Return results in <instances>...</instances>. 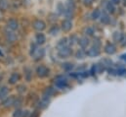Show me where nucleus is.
<instances>
[{
	"mask_svg": "<svg viewBox=\"0 0 126 117\" xmlns=\"http://www.w3.org/2000/svg\"><path fill=\"white\" fill-rule=\"evenodd\" d=\"M100 19H101V22H102L103 24H109V23H110V16H109V14H108L107 12H105V11H104V12H102Z\"/></svg>",
	"mask_w": 126,
	"mask_h": 117,
	"instance_id": "nucleus-12",
	"label": "nucleus"
},
{
	"mask_svg": "<svg viewBox=\"0 0 126 117\" xmlns=\"http://www.w3.org/2000/svg\"><path fill=\"white\" fill-rule=\"evenodd\" d=\"M55 81H56V86L59 88H64L67 87V83H66L65 79L63 77H62V76L57 77L55 79Z\"/></svg>",
	"mask_w": 126,
	"mask_h": 117,
	"instance_id": "nucleus-5",
	"label": "nucleus"
},
{
	"mask_svg": "<svg viewBox=\"0 0 126 117\" xmlns=\"http://www.w3.org/2000/svg\"><path fill=\"white\" fill-rule=\"evenodd\" d=\"M44 49L43 48H40L38 47L36 44H32V49H31V55H32L33 58L35 60H39L44 56Z\"/></svg>",
	"mask_w": 126,
	"mask_h": 117,
	"instance_id": "nucleus-1",
	"label": "nucleus"
},
{
	"mask_svg": "<svg viewBox=\"0 0 126 117\" xmlns=\"http://www.w3.org/2000/svg\"><path fill=\"white\" fill-rule=\"evenodd\" d=\"M63 68L65 71H70L71 69H73V64L72 63H64L63 64Z\"/></svg>",
	"mask_w": 126,
	"mask_h": 117,
	"instance_id": "nucleus-25",
	"label": "nucleus"
},
{
	"mask_svg": "<svg viewBox=\"0 0 126 117\" xmlns=\"http://www.w3.org/2000/svg\"><path fill=\"white\" fill-rule=\"evenodd\" d=\"M53 93H54V89H53V88H47L46 90L44 91V96H43V97H48V98H49V96H51Z\"/></svg>",
	"mask_w": 126,
	"mask_h": 117,
	"instance_id": "nucleus-22",
	"label": "nucleus"
},
{
	"mask_svg": "<svg viewBox=\"0 0 126 117\" xmlns=\"http://www.w3.org/2000/svg\"><path fill=\"white\" fill-rule=\"evenodd\" d=\"M32 26H33V29L38 30V31H42L43 29H45V28H46V24L42 20H36V21H34L33 24H32Z\"/></svg>",
	"mask_w": 126,
	"mask_h": 117,
	"instance_id": "nucleus-4",
	"label": "nucleus"
},
{
	"mask_svg": "<svg viewBox=\"0 0 126 117\" xmlns=\"http://www.w3.org/2000/svg\"><path fill=\"white\" fill-rule=\"evenodd\" d=\"M73 12H74V10H72V9H68V8H65L64 16L67 18V20L72 19V17H73Z\"/></svg>",
	"mask_w": 126,
	"mask_h": 117,
	"instance_id": "nucleus-19",
	"label": "nucleus"
},
{
	"mask_svg": "<svg viewBox=\"0 0 126 117\" xmlns=\"http://www.w3.org/2000/svg\"><path fill=\"white\" fill-rule=\"evenodd\" d=\"M85 55H86V52L83 51V50H78V51L76 52V58H78V59L84 58Z\"/></svg>",
	"mask_w": 126,
	"mask_h": 117,
	"instance_id": "nucleus-28",
	"label": "nucleus"
},
{
	"mask_svg": "<svg viewBox=\"0 0 126 117\" xmlns=\"http://www.w3.org/2000/svg\"><path fill=\"white\" fill-rule=\"evenodd\" d=\"M49 102H50V100H49L48 97H43L42 100L39 102V107H40V108H46V107L48 106Z\"/></svg>",
	"mask_w": 126,
	"mask_h": 117,
	"instance_id": "nucleus-17",
	"label": "nucleus"
},
{
	"mask_svg": "<svg viewBox=\"0 0 126 117\" xmlns=\"http://www.w3.org/2000/svg\"><path fill=\"white\" fill-rule=\"evenodd\" d=\"M58 48L59 49H61V48H63V47H65V46H67V39L65 38V37H63L62 38L59 42H58Z\"/></svg>",
	"mask_w": 126,
	"mask_h": 117,
	"instance_id": "nucleus-20",
	"label": "nucleus"
},
{
	"mask_svg": "<svg viewBox=\"0 0 126 117\" xmlns=\"http://www.w3.org/2000/svg\"><path fill=\"white\" fill-rule=\"evenodd\" d=\"M78 43H79V45H80L82 48H85V47H87V46L89 45V43H90V40L88 39V37H86V36H83V37L79 38V40H78Z\"/></svg>",
	"mask_w": 126,
	"mask_h": 117,
	"instance_id": "nucleus-11",
	"label": "nucleus"
},
{
	"mask_svg": "<svg viewBox=\"0 0 126 117\" xmlns=\"http://www.w3.org/2000/svg\"><path fill=\"white\" fill-rule=\"evenodd\" d=\"M100 54V49L92 46L91 48H89L87 51H86V55L87 56H90V57H96Z\"/></svg>",
	"mask_w": 126,
	"mask_h": 117,
	"instance_id": "nucleus-8",
	"label": "nucleus"
},
{
	"mask_svg": "<svg viewBox=\"0 0 126 117\" xmlns=\"http://www.w3.org/2000/svg\"><path fill=\"white\" fill-rule=\"evenodd\" d=\"M36 73H37L38 77L45 78V77H47L49 75V69L47 67H45V66H39L36 69Z\"/></svg>",
	"mask_w": 126,
	"mask_h": 117,
	"instance_id": "nucleus-2",
	"label": "nucleus"
},
{
	"mask_svg": "<svg viewBox=\"0 0 126 117\" xmlns=\"http://www.w3.org/2000/svg\"><path fill=\"white\" fill-rule=\"evenodd\" d=\"M66 8L74 10V8H75V5H74V2H73V0H67V2H66Z\"/></svg>",
	"mask_w": 126,
	"mask_h": 117,
	"instance_id": "nucleus-29",
	"label": "nucleus"
},
{
	"mask_svg": "<svg viewBox=\"0 0 126 117\" xmlns=\"http://www.w3.org/2000/svg\"><path fill=\"white\" fill-rule=\"evenodd\" d=\"M9 93V89L7 87H2L0 88V99H6Z\"/></svg>",
	"mask_w": 126,
	"mask_h": 117,
	"instance_id": "nucleus-13",
	"label": "nucleus"
},
{
	"mask_svg": "<svg viewBox=\"0 0 126 117\" xmlns=\"http://www.w3.org/2000/svg\"><path fill=\"white\" fill-rule=\"evenodd\" d=\"M58 9H59V12H60V14H64L65 8H64L63 4H62V3H60V4L58 5Z\"/></svg>",
	"mask_w": 126,
	"mask_h": 117,
	"instance_id": "nucleus-33",
	"label": "nucleus"
},
{
	"mask_svg": "<svg viewBox=\"0 0 126 117\" xmlns=\"http://www.w3.org/2000/svg\"><path fill=\"white\" fill-rule=\"evenodd\" d=\"M110 1L112 4H119V2H120V0H110Z\"/></svg>",
	"mask_w": 126,
	"mask_h": 117,
	"instance_id": "nucleus-38",
	"label": "nucleus"
},
{
	"mask_svg": "<svg viewBox=\"0 0 126 117\" xmlns=\"http://www.w3.org/2000/svg\"><path fill=\"white\" fill-rule=\"evenodd\" d=\"M107 10L110 12V13H114V10H115V8H114V6H113V4L111 3V2H109L108 4H107Z\"/></svg>",
	"mask_w": 126,
	"mask_h": 117,
	"instance_id": "nucleus-24",
	"label": "nucleus"
},
{
	"mask_svg": "<svg viewBox=\"0 0 126 117\" xmlns=\"http://www.w3.org/2000/svg\"><path fill=\"white\" fill-rule=\"evenodd\" d=\"M100 45H101V42H100V40L99 39H96V40H94V47H97V48H99L100 47Z\"/></svg>",
	"mask_w": 126,
	"mask_h": 117,
	"instance_id": "nucleus-35",
	"label": "nucleus"
},
{
	"mask_svg": "<svg viewBox=\"0 0 126 117\" xmlns=\"http://www.w3.org/2000/svg\"><path fill=\"white\" fill-rule=\"evenodd\" d=\"M72 28V23L70 20H63V23H62V29H63V31H68L70 30Z\"/></svg>",
	"mask_w": 126,
	"mask_h": 117,
	"instance_id": "nucleus-10",
	"label": "nucleus"
},
{
	"mask_svg": "<svg viewBox=\"0 0 126 117\" xmlns=\"http://www.w3.org/2000/svg\"><path fill=\"white\" fill-rule=\"evenodd\" d=\"M84 33L87 34V35H93L94 34V29L91 28V27H87L84 29Z\"/></svg>",
	"mask_w": 126,
	"mask_h": 117,
	"instance_id": "nucleus-26",
	"label": "nucleus"
},
{
	"mask_svg": "<svg viewBox=\"0 0 126 117\" xmlns=\"http://www.w3.org/2000/svg\"><path fill=\"white\" fill-rule=\"evenodd\" d=\"M101 12H100V10H98V9H96L94 10L93 12H92V15H91V18L93 19V20H98L100 17H101Z\"/></svg>",
	"mask_w": 126,
	"mask_h": 117,
	"instance_id": "nucleus-21",
	"label": "nucleus"
},
{
	"mask_svg": "<svg viewBox=\"0 0 126 117\" xmlns=\"http://www.w3.org/2000/svg\"><path fill=\"white\" fill-rule=\"evenodd\" d=\"M50 33H51L52 35H56V34H58V33H59V28H58L57 26H54L52 29H50Z\"/></svg>",
	"mask_w": 126,
	"mask_h": 117,
	"instance_id": "nucleus-31",
	"label": "nucleus"
},
{
	"mask_svg": "<svg viewBox=\"0 0 126 117\" xmlns=\"http://www.w3.org/2000/svg\"><path fill=\"white\" fill-rule=\"evenodd\" d=\"M8 7V2L7 0H0V11L6 10Z\"/></svg>",
	"mask_w": 126,
	"mask_h": 117,
	"instance_id": "nucleus-23",
	"label": "nucleus"
},
{
	"mask_svg": "<svg viewBox=\"0 0 126 117\" xmlns=\"http://www.w3.org/2000/svg\"><path fill=\"white\" fill-rule=\"evenodd\" d=\"M14 101H15V98H14V97H12V96L7 97V98L4 100L3 105H4L5 107H10V106L14 105Z\"/></svg>",
	"mask_w": 126,
	"mask_h": 117,
	"instance_id": "nucleus-15",
	"label": "nucleus"
},
{
	"mask_svg": "<svg viewBox=\"0 0 126 117\" xmlns=\"http://www.w3.org/2000/svg\"><path fill=\"white\" fill-rule=\"evenodd\" d=\"M29 116H30V111H28V110L23 111V115H22V117H29Z\"/></svg>",
	"mask_w": 126,
	"mask_h": 117,
	"instance_id": "nucleus-36",
	"label": "nucleus"
},
{
	"mask_svg": "<svg viewBox=\"0 0 126 117\" xmlns=\"http://www.w3.org/2000/svg\"><path fill=\"white\" fill-rule=\"evenodd\" d=\"M19 79H20V75L17 74V73H13V74L11 75L10 79H9V83L12 84V85H14V84H16V83L19 81Z\"/></svg>",
	"mask_w": 126,
	"mask_h": 117,
	"instance_id": "nucleus-16",
	"label": "nucleus"
},
{
	"mask_svg": "<svg viewBox=\"0 0 126 117\" xmlns=\"http://www.w3.org/2000/svg\"><path fill=\"white\" fill-rule=\"evenodd\" d=\"M69 43L71 44V45H74V44H76V43H78V38H77V36L76 35H72V36H70V38H69Z\"/></svg>",
	"mask_w": 126,
	"mask_h": 117,
	"instance_id": "nucleus-27",
	"label": "nucleus"
},
{
	"mask_svg": "<svg viewBox=\"0 0 126 117\" xmlns=\"http://www.w3.org/2000/svg\"><path fill=\"white\" fill-rule=\"evenodd\" d=\"M111 63H112V62H111L110 60H109V59H105V60H104V64H103V65L110 66V65H111Z\"/></svg>",
	"mask_w": 126,
	"mask_h": 117,
	"instance_id": "nucleus-34",
	"label": "nucleus"
},
{
	"mask_svg": "<svg viewBox=\"0 0 126 117\" xmlns=\"http://www.w3.org/2000/svg\"><path fill=\"white\" fill-rule=\"evenodd\" d=\"M22 115H23V111L20 108H17L13 113V117H22Z\"/></svg>",
	"mask_w": 126,
	"mask_h": 117,
	"instance_id": "nucleus-30",
	"label": "nucleus"
},
{
	"mask_svg": "<svg viewBox=\"0 0 126 117\" xmlns=\"http://www.w3.org/2000/svg\"><path fill=\"white\" fill-rule=\"evenodd\" d=\"M105 51H106V53H108V54H113V53H115V51H116V47H115V45L113 44V43H110V42H109V43H107V45L105 46Z\"/></svg>",
	"mask_w": 126,
	"mask_h": 117,
	"instance_id": "nucleus-7",
	"label": "nucleus"
},
{
	"mask_svg": "<svg viewBox=\"0 0 126 117\" xmlns=\"http://www.w3.org/2000/svg\"><path fill=\"white\" fill-rule=\"evenodd\" d=\"M125 75H126V74H125Z\"/></svg>",
	"mask_w": 126,
	"mask_h": 117,
	"instance_id": "nucleus-40",
	"label": "nucleus"
},
{
	"mask_svg": "<svg viewBox=\"0 0 126 117\" xmlns=\"http://www.w3.org/2000/svg\"><path fill=\"white\" fill-rule=\"evenodd\" d=\"M120 58L122 59V60H124V61H126V53L125 54H122V55L120 56Z\"/></svg>",
	"mask_w": 126,
	"mask_h": 117,
	"instance_id": "nucleus-39",
	"label": "nucleus"
},
{
	"mask_svg": "<svg viewBox=\"0 0 126 117\" xmlns=\"http://www.w3.org/2000/svg\"><path fill=\"white\" fill-rule=\"evenodd\" d=\"M122 37H123V35H122V33H121L120 31H115V32L113 33V35H112L113 40H114V41H116V42L121 41Z\"/></svg>",
	"mask_w": 126,
	"mask_h": 117,
	"instance_id": "nucleus-18",
	"label": "nucleus"
},
{
	"mask_svg": "<svg viewBox=\"0 0 126 117\" xmlns=\"http://www.w3.org/2000/svg\"><path fill=\"white\" fill-rule=\"evenodd\" d=\"M22 99L21 98H17V99H15V101H14V106L16 107V108H19L21 105H22Z\"/></svg>",
	"mask_w": 126,
	"mask_h": 117,
	"instance_id": "nucleus-32",
	"label": "nucleus"
},
{
	"mask_svg": "<svg viewBox=\"0 0 126 117\" xmlns=\"http://www.w3.org/2000/svg\"><path fill=\"white\" fill-rule=\"evenodd\" d=\"M71 52H72L71 48L68 47V46H65V47L61 48V49L58 50V55H59L60 57H62V58H65V57L69 56V55L71 54Z\"/></svg>",
	"mask_w": 126,
	"mask_h": 117,
	"instance_id": "nucleus-3",
	"label": "nucleus"
},
{
	"mask_svg": "<svg viewBox=\"0 0 126 117\" xmlns=\"http://www.w3.org/2000/svg\"><path fill=\"white\" fill-rule=\"evenodd\" d=\"M83 2H84V4L85 5H91L92 4V2H93V0H83Z\"/></svg>",
	"mask_w": 126,
	"mask_h": 117,
	"instance_id": "nucleus-37",
	"label": "nucleus"
},
{
	"mask_svg": "<svg viewBox=\"0 0 126 117\" xmlns=\"http://www.w3.org/2000/svg\"><path fill=\"white\" fill-rule=\"evenodd\" d=\"M35 39H36V42L38 44H43L46 41V37L43 33H37L35 36Z\"/></svg>",
	"mask_w": 126,
	"mask_h": 117,
	"instance_id": "nucleus-14",
	"label": "nucleus"
},
{
	"mask_svg": "<svg viewBox=\"0 0 126 117\" xmlns=\"http://www.w3.org/2000/svg\"><path fill=\"white\" fill-rule=\"evenodd\" d=\"M19 28V23L16 21V20H10L8 23H7V29H9L10 30H16Z\"/></svg>",
	"mask_w": 126,
	"mask_h": 117,
	"instance_id": "nucleus-9",
	"label": "nucleus"
},
{
	"mask_svg": "<svg viewBox=\"0 0 126 117\" xmlns=\"http://www.w3.org/2000/svg\"><path fill=\"white\" fill-rule=\"evenodd\" d=\"M5 36H6V39H7L8 41H10V42H14V41H16V39H17V34H16L13 30H10L9 29H6V31H5Z\"/></svg>",
	"mask_w": 126,
	"mask_h": 117,
	"instance_id": "nucleus-6",
	"label": "nucleus"
}]
</instances>
